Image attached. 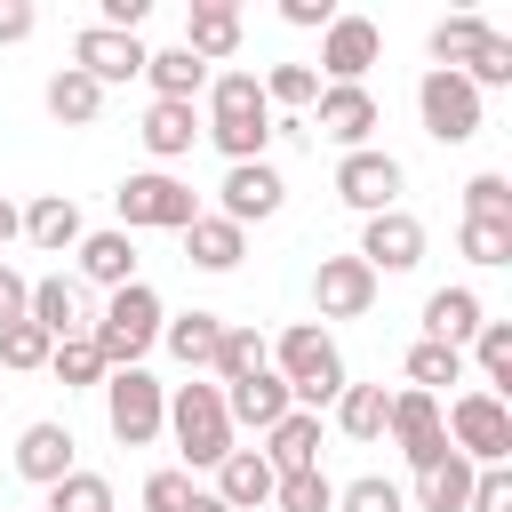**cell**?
Instances as JSON below:
<instances>
[{
  "instance_id": "cell-1",
  "label": "cell",
  "mask_w": 512,
  "mask_h": 512,
  "mask_svg": "<svg viewBox=\"0 0 512 512\" xmlns=\"http://www.w3.org/2000/svg\"><path fill=\"white\" fill-rule=\"evenodd\" d=\"M200 136L240 168V160H264V144L280 136V120H272V104H264V80L256 72H216L208 80V120H200Z\"/></svg>"
},
{
  "instance_id": "cell-2",
  "label": "cell",
  "mask_w": 512,
  "mask_h": 512,
  "mask_svg": "<svg viewBox=\"0 0 512 512\" xmlns=\"http://www.w3.org/2000/svg\"><path fill=\"white\" fill-rule=\"evenodd\" d=\"M272 376H280L288 400L312 408V416L336 408V392L352 384V376H344V352H336V336H328L320 320H288V328H280V344H272Z\"/></svg>"
},
{
  "instance_id": "cell-3",
  "label": "cell",
  "mask_w": 512,
  "mask_h": 512,
  "mask_svg": "<svg viewBox=\"0 0 512 512\" xmlns=\"http://www.w3.org/2000/svg\"><path fill=\"white\" fill-rule=\"evenodd\" d=\"M160 296L144 288V280H128V288H112L104 296V312L88 320V344L104 352V368H144V352L160 344Z\"/></svg>"
},
{
  "instance_id": "cell-4",
  "label": "cell",
  "mask_w": 512,
  "mask_h": 512,
  "mask_svg": "<svg viewBox=\"0 0 512 512\" xmlns=\"http://www.w3.org/2000/svg\"><path fill=\"white\" fill-rule=\"evenodd\" d=\"M168 432H176V448H184V464L192 472H216L224 456H232V416H224V392L216 384H176L168 392Z\"/></svg>"
},
{
  "instance_id": "cell-5",
  "label": "cell",
  "mask_w": 512,
  "mask_h": 512,
  "mask_svg": "<svg viewBox=\"0 0 512 512\" xmlns=\"http://www.w3.org/2000/svg\"><path fill=\"white\" fill-rule=\"evenodd\" d=\"M104 424L120 448H152L168 432V384L152 368H112L104 376Z\"/></svg>"
},
{
  "instance_id": "cell-6",
  "label": "cell",
  "mask_w": 512,
  "mask_h": 512,
  "mask_svg": "<svg viewBox=\"0 0 512 512\" xmlns=\"http://www.w3.org/2000/svg\"><path fill=\"white\" fill-rule=\"evenodd\" d=\"M112 208H120V232H184L200 216V192L176 184L168 168H144V176H120Z\"/></svg>"
},
{
  "instance_id": "cell-7",
  "label": "cell",
  "mask_w": 512,
  "mask_h": 512,
  "mask_svg": "<svg viewBox=\"0 0 512 512\" xmlns=\"http://www.w3.org/2000/svg\"><path fill=\"white\" fill-rule=\"evenodd\" d=\"M440 424H448V448L464 456V464H504L512 456V408L496 400V392H456L448 408H440Z\"/></svg>"
},
{
  "instance_id": "cell-8",
  "label": "cell",
  "mask_w": 512,
  "mask_h": 512,
  "mask_svg": "<svg viewBox=\"0 0 512 512\" xmlns=\"http://www.w3.org/2000/svg\"><path fill=\"white\" fill-rule=\"evenodd\" d=\"M416 112H424L432 144H472L480 136V88L464 72H424L416 80Z\"/></svg>"
},
{
  "instance_id": "cell-9",
  "label": "cell",
  "mask_w": 512,
  "mask_h": 512,
  "mask_svg": "<svg viewBox=\"0 0 512 512\" xmlns=\"http://www.w3.org/2000/svg\"><path fill=\"white\" fill-rule=\"evenodd\" d=\"M400 192H408V168L392 160V152H344L336 160V200L344 208H360V216H384V208H400Z\"/></svg>"
},
{
  "instance_id": "cell-10",
  "label": "cell",
  "mask_w": 512,
  "mask_h": 512,
  "mask_svg": "<svg viewBox=\"0 0 512 512\" xmlns=\"http://www.w3.org/2000/svg\"><path fill=\"white\" fill-rule=\"evenodd\" d=\"M384 432H392V448H400L416 472L448 456V424H440V400H432V392H416V384H408V392H392V416H384Z\"/></svg>"
},
{
  "instance_id": "cell-11",
  "label": "cell",
  "mask_w": 512,
  "mask_h": 512,
  "mask_svg": "<svg viewBox=\"0 0 512 512\" xmlns=\"http://www.w3.org/2000/svg\"><path fill=\"white\" fill-rule=\"evenodd\" d=\"M144 64H152V48H144L136 32H104V24H88V32L72 40V72H88L96 88H120V80H144Z\"/></svg>"
},
{
  "instance_id": "cell-12",
  "label": "cell",
  "mask_w": 512,
  "mask_h": 512,
  "mask_svg": "<svg viewBox=\"0 0 512 512\" xmlns=\"http://www.w3.org/2000/svg\"><path fill=\"white\" fill-rule=\"evenodd\" d=\"M216 200H224L216 216L248 232V224H264V216H280V200H288V184H280V168H272V160H240V168H224V184H216Z\"/></svg>"
},
{
  "instance_id": "cell-13",
  "label": "cell",
  "mask_w": 512,
  "mask_h": 512,
  "mask_svg": "<svg viewBox=\"0 0 512 512\" xmlns=\"http://www.w3.org/2000/svg\"><path fill=\"white\" fill-rule=\"evenodd\" d=\"M352 256H360L376 280H384V272H416V264H424V224H416L408 208H384V216L360 224V248H352Z\"/></svg>"
},
{
  "instance_id": "cell-14",
  "label": "cell",
  "mask_w": 512,
  "mask_h": 512,
  "mask_svg": "<svg viewBox=\"0 0 512 512\" xmlns=\"http://www.w3.org/2000/svg\"><path fill=\"white\" fill-rule=\"evenodd\" d=\"M384 56V32L368 24V16H336L328 32H320V64L312 72H328V88H360V72Z\"/></svg>"
},
{
  "instance_id": "cell-15",
  "label": "cell",
  "mask_w": 512,
  "mask_h": 512,
  "mask_svg": "<svg viewBox=\"0 0 512 512\" xmlns=\"http://www.w3.org/2000/svg\"><path fill=\"white\" fill-rule=\"evenodd\" d=\"M376 96L368 88H320V104H312V120L304 128H320L328 144H344V152H368V136H376Z\"/></svg>"
},
{
  "instance_id": "cell-16",
  "label": "cell",
  "mask_w": 512,
  "mask_h": 512,
  "mask_svg": "<svg viewBox=\"0 0 512 512\" xmlns=\"http://www.w3.org/2000/svg\"><path fill=\"white\" fill-rule=\"evenodd\" d=\"M312 304H320V320H360V312L376 304V272H368L360 256H320Z\"/></svg>"
},
{
  "instance_id": "cell-17",
  "label": "cell",
  "mask_w": 512,
  "mask_h": 512,
  "mask_svg": "<svg viewBox=\"0 0 512 512\" xmlns=\"http://www.w3.org/2000/svg\"><path fill=\"white\" fill-rule=\"evenodd\" d=\"M72 448H80V440H72V424L40 416V424H24V432H16V472H24L32 488H56L64 472H80V464H72Z\"/></svg>"
},
{
  "instance_id": "cell-18",
  "label": "cell",
  "mask_w": 512,
  "mask_h": 512,
  "mask_svg": "<svg viewBox=\"0 0 512 512\" xmlns=\"http://www.w3.org/2000/svg\"><path fill=\"white\" fill-rule=\"evenodd\" d=\"M24 320H32V328H48V336L64 344V336H88V320H96V312H88V288H80V280L48 272V280H32V304H24Z\"/></svg>"
},
{
  "instance_id": "cell-19",
  "label": "cell",
  "mask_w": 512,
  "mask_h": 512,
  "mask_svg": "<svg viewBox=\"0 0 512 512\" xmlns=\"http://www.w3.org/2000/svg\"><path fill=\"white\" fill-rule=\"evenodd\" d=\"M72 256H80V288H104V296H112V288L136 280V240H128L120 224H112V232H80Z\"/></svg>"
},
{
  "instance_id": "cell-20",
  "label": "cell",
  "mask_w": 512,
  "mask_h": 512,
  "mask_svg": "<svg viewBox=\"0 0 512 512\" xmlns=\"http://www.w3.org/2000/svg\"><path fill=\"white\" fill-rule=\"evenodd\" d=\"M216 392H224V416H232V432H240V424H248V432H272V424L296 408V400H288V384H280L272 368H256L248 384H216Z\"/></svg>"
},
{
  "instance_id": "cell-21",
  "label": "cell",
  "mask_w": 512,
  "mask_h": 512,
  "mask_svg": "<svg viewBox=\"0 0 512 512\" xmlns=\"http://www.w3.org/2000/svg\"><path fill=\"white\" fill-rule=\"evenodd\" d=\"M176 48H192L200 64L240 56V8H232V0H192V16H184V40H176Z\"/></svg>"
},
{
  "instance_id": "cell-22",
  "label": "cell",
  "mask_w": 512,
  "mask_h": 512,
  "mask_svg": "<svg viewBox=\"0 0 512 512\" xmlns=\"http://www.w3.org/2000/svg\"><path fill=\"white\" fill-rule=\"evenodd\" d=\"M480 296L472 288H432L424 296V344H448V352H464L472 336H480Z\"/></svg>"
},
{
  "instance_id": "cell-23",
  "label": "cell",
  "mask_w": 512,
  "mask_h": 512,
  "mask_svg": "<svg viewBox=\"0 0 512 512\" xmlns=\"http://www.w3.org/2000/svg\"><path fill=\"white\" fill-rule=\"evenodd\" d=\"M256 456L272 464V480H280V472H312V464H320V416H312V408H288V416L264 432Z\"/></svg>"
},
{
  "instance_id": "cell-24",
  "label": "cell",
  "mask_w": 512,
  "mask_h": 512,
  "mask_svg": "<svg viewBox=\"0 0 512 512\" xmlns=\"http://www.w3.org/2000/svg\"><path fill=\"white\" fill-rule=\"evenodd\" d=\"M160 344H168L192 376H208V368H216V344H224V312H200V304H192V312L160 320Z\"/></svg>"
},
{
  "instance_id": "cell-25",
  "label": "cell",
  "mask_w": 512,
  "mask_h": 512,
  "mask_svg": "<svg viewBox=\"0 0 512 512\" xmlns=\"http://www.w3.org/2000/svg\"><path fill=\"white\" fill-rule=\"evenodd\" d=\"M240 256H248V232H240V224H224V216H208V208L184 224V264H200V272H232Z\"/></svg>"
},
{
  "instance_id": "cell-26",
  "label": "cell",
  "mask_w": 512,
  "mask_h": 512,
  "mask_svg": "<svg viewBox=\"0 0 512 512\" xmlns=\"http://www.w3.org/2000/svg\"><path fill=\"white\" fill-rule=\"evenodd\" d=\"M136 136H144V152H152V160H184V152L200 144V112H192V104H160V96H152Z\"/></svg>"
},
{
  "instance_id": "cell-27",
  "label": "cell",
  "mask_w": 512,
  "mask_h": 512,
  "mask_svg": "<svg viewBox=\"0 0 512 512\" xmlns=\"http://www.w3.org/2000/svg\"><path fill=\"white\" fill-rule=\"evenodd\" d=\"M80 208H72V192H40L32 208H24V240L32 248H48V256H64V248H80Z\"/></svg>"
},
{
  "instance_id": "cell-28",
  "label": "cell",
  "mask_w": 512,
  "mask_h": 512,
  "mask_svg": "<svg viewBox=\"0 0 512 512\" xmlns=\"http://www.w3.org/2000/svg\"><path fill=\"white\" fill-rule=\"evenodd\" d=\"M216 496H224L232 512H256V504H272V464H264L256 448H232V456L216 464Z\"/></svg>"
},
{
  "instance_id": "cell-29",
  "label": "cell",
  "mask_w": 512,
  "mask_h": 512,
  "mask_svg": "<svg viewBox=\"0 0 512 512\" xmlns=\"http://www.w3.org/2000/svg\"><path fill=\"white\" fill-rule=\"evenodd\" d=\"M144 80H152L160 104H192V96H208V64H200L192 48H160V56L144 64Z\"/></svg>"
},
{
  "instance_id": "cell-30",
  "label": "cell",
  "mask_w": 512,
  "mask_h": 512,
  "mask_svg": "<svg viewBox=\"0 0 512 512\" xmlns=\"http://www.w3.org/2000/svg\"><path fill=\"white\" fill-rule=\"evenodd\" d=\"M384 416H392V392L384 384H344L336 392V432L344 440H384Z\"/></svg>"
},
{
  "instance_id": "cell-31",
  "label": "cell",
  "mask_w": 512,
  "mask_h": 512,
  "mask_svg": "<svg viewBox=\"0 0 512 512\" xmlns=\"http://www.w3.org/2000/svg\"><path fill=\"white\" fill-rule=\"evenodd\" d=\"M472 472H480V464H464V456L448 448L440 464H424V472H416V504H424V512H464V496H472Z\"/></svg>"
},
{
  "instance_id": "cell-32",
  "label": "cell",
  "mask_w": 512,
  "mask_h": 512,
  "mask_svg": "<svg viewBox=\"0 0 512 512\" xmlns=\"http://www.w3.org/2000/svg\"><path fill=\"white\" fill-rule=\"evenodd\" d=\"M488 32H496V24H480V16H440L432 40H424V48H432V72H464V64L480 56Z\"/></svg>"
},
{
  "instance_id": "cell-33",
  "label": "cell",
  "mask_w": 512,
  "mask_h": 512,
  "mask_svg": "<svg viewBox=\"0 0 512 512\" xmlns=\"http://www.w3.org/2000/svg\"><path fill=\"white\" fill-rule=\"evenodd\" d=\"M48 112H56L64 128H88V120L104 112V88H96L88 72H72V64H64V72H48Z\"/></svg>"
},
{
  "instance_id": "cell-34",
  "label": "cell",
  "mask_w": 512,
  "mask_h": 512,
  "mask_svg": "<svg viewBox=\"0 0 512 512\" xmlns=\"http://www.w3.org/2000/svg\"><path fill=\"white\" fill-rule=\"evenodd\" d=\"M256 368H272V344H264L256 328H232V320H224V344H216V368H208V376H216V384H248Z\"/></svg>"
},
{
  "instance_id": "cell-35",
  "label": "cell",
  "mask_w": 512,
  "mask_h": 512,
  "mask_svg": "<svg viewBox=\"0 0 512 512\" xmlns=\"http://www.w3.org/2000/svg\"><path fill=\"white\" fill-rule=\"evenodd\" d=\"M48 368H56V384H64V392H104V376H112V368H104V352H96L88 336H64V344L48 352Z\"/></svg>"
},
{
  "instance_id": "cell-36",
  "label": "cell",
  "mask_w": 512,
  "mask_h": 512,
  "mask_svg": "<svg viewBox=\"0 0 512 512\" xmlns=\"http://www.w3.org/2000/svg\"><path fill=\"white\" fill-rule=\"evenodd\" d=\"M472 360H480V392H496V400H504V384H512V320H480Z\"/></svg>"
},
{
  "instance_id": "cell-37",
  "label": "cell",
  "mask_w": 512,
  "mask_h": 512,
  "mask_svg": "<svg viewBox=\"0 0 512 512\" xmlns=\"http://www.w3.org/2000/svg\"><path fill=\"white\" fill-rule=\"evenodd\" d=\"M272 512H336V480L312 464V472H280L272 480Z\"/></svg>"
},
{
  "instance_id": "cell-38",
  "label": "cell",
  "mask_w": 512,
  "mask_h": 512,
  "mask_svg": "<svg viewBox=\"0 0 512 512\" xmlns=\"http://www.w3.org/2000/svg\"><path fill=\"white\" fill-rule=\"evenodd\" d=\"M40 512H120V504H112V480L104 472H64Z\"/></svg>"
},
{
  "instance_id": "cell-39",
  "label": "cell",
  "mask_w": 512,
  "mask_h": 512,
  "mask_svg": "<svg viewBox=\"0 0 512 512\" xmlns=\"http://www.w3.org/2000/svg\"><path fill=\"white\" fill-rule=\"evenodd\" d=\"M408 384L440 400V384H464V352H448V344H408Z\"/></svg>"
},
{
  "instance_id": "cell-40",
  "label": "cell",
  "mask_w": 512,
  "mask_h": 512,
  "mask_svg": "<svg viewBox=\"0 0 512 512\" xmlns=\"http://www.w3.org/2000/svg\"><path fill=\"white\" fill-rule=\"evenodd\" d=\"M256 80H264V104H288V112L320 104V72H312V64H272V72H256Z\"/></svg>"
},
{
  "instance_id": "cell-41",
  "label": "cell",
  "mask_w": 512,
  "mask_h": 512,
  "mask_svg": "<svg viewBox=\"0 0 512 512\" xmlns=\"http://www.w3.org/2000/svg\"><path fill=\"white\" fill-rule=\"evenodd\" d=\"M48 352H56V336H48V328H32V320H16V328H0V368H16V376H32V368H48Z\"/></svg>"
},
{
  "instance_id": "cell-42",
  "label": "cell",
  "mask_w": 512,
  "mask_h": 512,
  "mask_svg": "<svg viewBox=\"0 0 512 512\" xmlns=\"http://www.w3.org/2000/svg\"><path fill=\"white\" fill-rule=\"evenodd\" d=\"M336 512H408V496H400V480L360 472V480H344V488H336Z\"/></svg>"
},
{
  "instance_id": "cell-43",
  "label": "cell",
  "mask_w": 512,
  "mask_h": 512,
  "mask_svg": "<svg viewBox=\"0 0 512 512\" xmlns=\"http://www.w3.org/2000/svg\"><path fill=\"white\" fill-rule=\"evenodd\" d=\"M464 216H472V224H512V184H504L496 168L472 176V184H464Z\"/></svg>"
},
{
  "instance_id": "cell-44",
  "label": "cell",
  "mask_w": 512,
  "mask_h": 512,
  "mask_svg": "<svg viewBox=\"0 0 512 512\" xmlns=\"http://www.w3.org/2000/svg\"><path fill=\"white\" fill-rule=\"evenodd\" d=\"M456 248L472 256V264H512V224H456Z\"/></svg>"
},
{
  "instance_id": "cell-45",
  "label": "cell",
  "mask_w": 512,
  "mask_h": 512,
  "mask_svg": "<svg viewBox=\"0 0 512 512\" xmlns=\"http://www.w3.org/2000/svg\"><path fill=\"white\" fill-rule=\"evenodd\" d=\"M464 80H472V88H512V40H504V32H488V40H480V56L464 64Z\"/></svg>"
},
{
  "instance_id": "cell-46",
  "label": "cell",
  "mask_w": 512,
  "mask_h": 512,
  "mask_svg": "<svg viewBox=\"0 0 512 512\" xmlns=\"http://www.w3.org/2000/svg\"><path fill=\"white\" fill-rule=\"evenodd\" d=\"M464 512H512V472H504V464H480V472H472Z\"/></svg>"
},
{
  "instance_id": "cell-47",
  "label": "cell",
  "mask_w": 512,
  "mask_h": 512,
  "mask_svg": "<svg viewBox=\"0 0 512 512\" xmlns=\"http://www.w3.org/2000/svg\"><path fill=\"white\" fill-rule=\"evenodd\" d=\"M192 488H200L192 472H152V480H144V512H184Z\"/></svg>"
},
{
  "instance_id": "cell-48",
  "label": "cell",
  "mask_w": 512,
  "mask_h": 512,
  "mask_svg": "<svg viewBox=\"0 0 512 512\" xmlns=\"http://www.w3.org/2000/svg\"><path fill=\"white\" fill-rule=\"evenodd\" d=\"M24 304H32V280H24L16 264H0V328H16V320H24Z\"/></svg>"
},
{
  "instance_id": "cell-49",
  "label": "cell",
  "mask_w": 512,
  "mask_h": 512,
  "mask_svg": "<svg viewBox=\"0 0 512 512\" xmlns=\"http://www.w3.org/2000/svg\"><path fill=\"white\" fill-rule=\"evenodd\" d=\"M280 16H288L296 32H312V24L328 32V24H336V0H280Z\"/></svg>"
},
{
  "instance_id": "cell-50",
  "label": "cell",
  "mask_w": 512,
  "mask_h": 512,
  "mask_svg": "<svg viewBox=\"0 0 512 512\" xmlns=\"http://www.w3.org/2000/svg\"><path fill=\"white\" fill-rule=\"evenodd\" d=\"M32 24H40L32 0H0V40H32Z\"/></svg>"
},
{
  "instance_id": "cell-51",
  "label": "cell",
  "mask_w": 512,
  "mask_h": 512,
  "mask_svg": "<svg viewBox=\"0 0 512 512\" xmlns=\"http://www.w3.org/2000/svg\"><path fill=\"white\" fill-rule=\"evenodd\" d=\"M16 232H24V208H16V200H0V248H8Z\"/></svg>"
},
{
  "instance_id": "cell-52",
  "label": "cell",
  "mask_w": 512,
  "mask_h": 512,
  "mask_svg": "<svg viewBox=\"0 0 512 512\" xmlns=\"http://www.w3.org/2000/svg\"><path fill=\"white\" fill-rule=\"evenodd\" d=\"M184 512H232V504H224L216 488H192V504H184Z\"/></svg>"
}]
</instances>
